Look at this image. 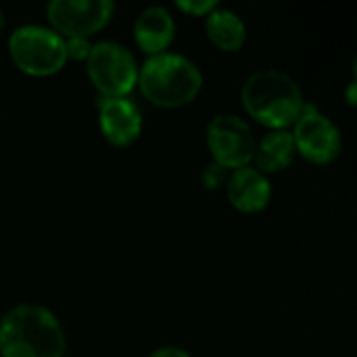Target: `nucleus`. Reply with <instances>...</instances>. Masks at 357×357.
Returning a JSON list of instances; mask_svg holds the SVG:
<instances>
[{
    "label": "nucleus",
    "mask_w": 357,
    "mask_h": 357,
    "mask_svg": "<svg viewBox=\"0 0 357 357\" xmlns=\"http://www.w3.org/2000/svg\"><path fill=\"white\" fill-rule=\"evenodd\" d=\"M113 13L111 0H52L46 6L50 29L63 38H88L100 31Z\"/></svg>",
    "instance_id": "6e6552de"
},
{
    "label": "nucleus",
    "mask_w": 357,
    "mask_h": 357,
    "mask_svg": "<svg viewBox=\"0 0 357 357\" xmlns=\"http://www.w3.org/2000/svg\"><path fill=\"white\" fill-rule=\"evenodd\" d=\"M90 40L88 38H65V52H67V61H86L90 54Z\"/></svg>",
    "instance_id": "2eb2a0df"
},
{
    "label": "nucleus",
    "mask_w": 357,
    "mask_h": 357,
    "mask_svg": "<svg viewBox=\"0 0 357 357\" xmlns=\"http://www.w3.org/2000/svg\"><path fill=\"white\" fill-rule=\"evenodd\" d=\"M86 69L90 82L100 92V98L128 96L138 84L136 56L119 42L107 40L92 44Z\"/></svg>",
    "instance_id": "39448f33"
},
{
    "label": "nucleus",
    "mask_w": 357,
    "mask_h": 357,
    "mask_svg": "<svg viewBox=\"0 0 357 357\" xmlns=\"http://www.w3.org/2000/svg\"><path fill=\"white\" fill-rule=\"evenodd\" d=\"M226 195L234 209L243 213H257L268 207L272 197V186L264 174L247 165L234 169L226 180Z\"/></svg>",
    "instance_id": "9d476101"
},
{
    "label": "nucleus",
    "mask_w": 357,
    "mask_h": 357,
    "mask_svg": "<svg viewBox=\"0 0 357 357\" xmlns=\"http://www.w3.org/2000/svg\"><path fill=\"white\" fill-rule=\"evenodd\" d=\"M149 357H190L184 349L180 347H161L157 351H153Z\"/></svg>",
    "instance_id": "f3484780"
},
{
    "label": "nucleus",
    "mask_w": 357,
    "mask_h": 357,
    "mask_svg": "<svg viewBox=\"0 0 357 357\" xmlns=\"http://www.w3.org/2000/svg\"><path fill=\"white\" fill-rule=\"evenodd\" d=\"M205 29L213 46H218L224 52H236L245 46L247 40V27L241 15H236L230 8L215 6L205 21Z\"/></svg>",
    "instance_id": "ddd939ff"
},
{
    "label": "nucleus",
    "mask_w": 357,
    "mask_h": 357,
    "mask_svg": "<svg viewBox=\"0 0 357 357\" xmlns=\"http://www.w3.org/2000/svg\"><path fill=\"white\" fill-rule=\"evenodd\" d=\"M255 136L251 126L236 113H220L207 126V146L213 163L224 169H241L253 161Z\"/></svg>",
    "instance_id": "423d86ee"
},
{
    "label": "nucleus",
    "mask_w": 357,
    "mask_h": 357,
    "mask_svg": "<svg viewBox=\"0 0 357 357\" xmlns=\"http://www.w3.org/2000/svg\"><path fill=\"white\" fill-rule=\"evenodd\" d=\"M347 100L349 105H356V82L349 84V90H347Z\"/></svg>",
    "instance_id": "a211bd4d"
},
{
    "label": "nucleus",
    "mask_w": 357,
    "mask_h": 357,
    "mask_svg": "<svg viewBox=\"0 0 357 357\" xmlns=\"http://www.w3.org/2000/svg\"><path fill=\"white\" fill-rule=\"evenodd\" d=\"M4 25H6V17H4V10L0 8V38L4 33Z\"/></svg>",
    "instance_id": "6ab92c4d"
},
{
    "label": "nucleus",
    "mask_w": 357,
    "mask_h": 357,
    "mask_svg": "<svg viewBox=\"0 0 357 357\" xmlns=\"http://www.w3.org/2000/svg\"><path fill=\"white\" fill-rule=\"evenodd\" d=\"M228 169H224L222 165H218V163H209V165H205L203 167V172H201V184H203V188H207V190H218L222 184H226V180H228V174H226Z\"/></svg>",
    "instance_id": "4468645a"
},
{
    "label": "nucleus",
    "mask_w": 357,
    "mask_h": 357,
    "mask_svg": "<svg viewBox=\"0 0 357 357\" xmlns=\"http://www.w3.org/2000/svg\"><path fill=\"white\" fill-rule=\"evenodd\" d=\"M98 126L113 146H130L142 132V113L130 96L100 98Z\"/></svg>",
    "instance_id": "1a4fd4ad"
},
{
    "label": "nucleus",
    "mask_w": 357,
    "mask_h": 357,
    "mask_svg": "<svg viewBox=\"0 0 357 357\" xmlns=\"http://www.w3.org/2000/svg\"><path fill=\"white\" fill-rule=\"evenodd\" d=\"M295 142L289 130H270L255 142L253 163L259 174H278L284 172L295 159Z\"/></svg>",
    "instance_id": "f8f14e48"
},
{
    "label": "nucleus",
    "mask_w": 357,
    "mask_h": 357,
    "mask_svg": "<svg viewBox=\"0 0 357 357\" xmlns=\"http://www.w3.org/2000/svg\"><path fill=\"white\" fill-rule=\"evenodd\" d=\"M245 111L270 130L293 126L305 105L299 84L284 71L261 69L251 73L241 90Z\"/></svg>",
    "instance_id": "f03ea898"
},
{
    "label": "nucleus",
    "mask_w": 357,
    "mask_h": 357,
    "mask_svg": "<svg viewBox=\"0 0 357 357\" xmlns=\"http://www.w3.org/2000/svg\"><path fill=\"white\" fill-rule=\"evenodd\" d=\"M142 96L157 107L178 109L192 102L203 88V73L188 56L178 52H159L138 67Z\"/></svg>",
    "instance_id": "7ed1b4c3"
},
{
    "label": "nucleus",
    "mask_w": 357,
    "mask_h": 357,
    "mask_svg": "<svg viewBox=\"0 0 357 357\" xmlns=\"http://www.w3.org/2000/svg\"><path fill=\"white\" fill-rule=\"evenodd\" d=\"M180 10L192 15V17H207L215 6H220L215 0H180L176 4Z\"/></svg>",
    "instance_id": "dca6fc26"
},
{
    "label": "nucleus",
    "mask_w": 357,
    "mask_h": 357,
    "mask_svg": "<svg viewBox=\"0 0 357 357\" xmlns=\"http://www.w3.org/2000/svg\"><path fill=\"white\" fill-rule=\"evenodd\" d=\"M176 36V21L165 6H149L134 21V40L149 56L167 52Z\"/></svg>",
    "instance_id": "9b49d317"
},
{
    "label": "nucleus",
    "mask_w": 357,
    "mask_h": 357,
    "mask_svg": "<svg viewBox=\"0 0 357 357\" xmlns=\"http://www.w3.org/2000/svg\"><path fill=\"white\" fill-rule=\"evenodd\" d=\"M65 347L61 322L42 305H15L0 320V357H63Z\"/></svg>",
    "instance_id": "f257e3e1"
},
{
    "label": "nucleus",
    "mask_w": 357,
    "mask_h": 357,
    "mask_svg": "<svg viewBox=\"0 0 357 357\" xmlns=\"http://www.w3.org/2000/svg\"><path fill=\"white\" fill-rule=\"evenodd\" d=\"M293 142L295 151L316 163L328 165L341 153V132L324 113H320L312 102L303 105L299 119L293 123Z\"/></svg>",
    "instance_id": "0eeeda50"
},
{
    "label": "nucleus",
    "mask_w": 357,
    "mask_h": 357,
    "mask_svg": "<svg viewBox=\"0 0 357 357\" xmlns=\"http://www.w3.org/2000/svg\"><path fill=\"white\" fill-rule=\"evenodd\" d=\"M13 63L27 75L46 77L61 71L67 63L65 38L44 25H21L8 38Z\"/></svg>",
    "instance_id": "20e7f679"
}]
</instances>
